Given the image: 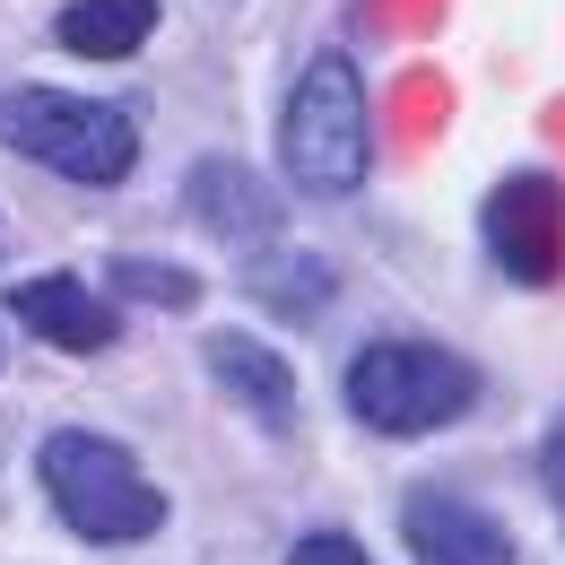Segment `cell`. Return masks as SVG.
Listing matches in <instances>:
<instances>
[{"mask_svg":"<svg viewBox=\"0 0 565 565\" xmlns=\"http://www.w3.org/2000/svg\"><path fill=\"white\" fill-rule=\"evenodd\" d=\"M0 140L71 183H122L140 166V131L114 114V105H87V96H53V87H18L0 96Z\"/></svg>","mask_w":565,"mask_h":565,"instance_id":"3957f363","label":"cell"},{"mask_svg":"<svg viewBox=\"0 0 565 565\" xmlns=\"http://www.w3.org/2000/svg\"><path fill=\"white\" fill-rule=\"evenodd\" d=\"M488 253L522 287H548L565 270V192L548 174H513L488 192Z\"/></svg>","mask_w":565,"mask_h":565,"instance_id":"5b68a950","label":"cell"},{"mask_svg":"<svg viewBox=\"0 0 565 565\" xmlns=\"http://www.w3.org/2000/svg\"><path fill=\"white\" fill-rule=\"evenodd\" d=\"M401 531H409V557L418 565H522L495 513H479L470 495H444V488L409 495L401 504Z\"/></svg>","mask_w":565,"mask_h":565,"instance_id":"8992f818","label":"cell"},{"mask_svg":"<svg viewBox=\"0 0 565 565\" xmlns=\"http://www.w3.org/2000/svg\"><path fill=\"white\" fill-rule=\"evenodd\" d=\"M183 201H192V217L210 226V235H279V201H270V183L253 174V166H235V157H210L192 183H183Z\"/></svg>","mask_w":565,"mask_h":565,"instance_id":"ba28073f","label":"cell"},{"mask_svg":"<svg viewBox=\"0 0 565 565\" xmlns=\"http://www.w3.org/2000/svg\"><path fill=\"white\" fill-rule=\"evenodd\" d=\"M287 565H365V548H356L349 531H313V540H296Z\"/></svg>","mask_w":565,"mask_h":565,"instance_id":"4fadbf2b","label":"cell"},{"mask_svg":"<svg viewBox=\"0 0 565 565\" xmlns=\"http://www.w3.org/2000/svg\"><path fill=\"white\" fill-rule=\"evenodd\" d=\"M540 479H548V495L565 504V418L548 426V444H540Z\"/></svg>","mask_w":565,"mask_h":565,"instance_id":"5bb4252c","label":"cell"},{"mask_svg":"<svg viewBox=\"0 0 565 565\" xmlns=\"http://www.w3.org/2000/svg\"><path fill=\"white\" fill-rule=\"evenodd\" d=\"M9 305H18V322H26V331H44L53 349H78V356L114 349V331H122V322H114V305H105L96 287H78V279H26Z\"/></svg>","mask_w":565,"mask_h":565,"instance_id":"52a82bcc","label":"cell"},{"mask_svg":"<svg viewBox=\"0 0 565 565\" xmlns=\"http://www.w3.org/2000/svg\"><path fill=\"white\" fill-rule=\"evenodd\" d=\"M279 157L305 192H356L365 183V87L340 53H322L313 71L296 78L287 96V122H279Z\"/></svg>","mask_w":565,"mask_h":565,"instance_id":"277c9868","label":"cell"},{"mask_svg":"<svg viewBox=\"0 0 565 565\" xmlns=\"http://www.w3.org/2000/svg\"><path fill=\"white\" fill-rule=\"evenodd\" d=\"M114 287H131L140 305H192L201 287L183 279V270H166V262H114Z\"/></svg>","mask_w":565,"mask_h":565,"instance_id":"7c38bea8","label":"cell"},{"mask_svg":"<svg viewBox=\"0 0 565 565\" xmlns=\"http://www.w3.org/2000/svg\"><path fill=\"white\" fill-rule=\"evenodd\" d=\"M35 479H44V495L62 504V522H71V531H87V540H148V531L166 522V495L140 479V461H131L122 444L87 435V426L44 435Z\"/></svg>","mask_w":565,"mask_h":565,"instance_id":"6da1fadb","label":"cell"},{"mask_svg":"<svg viewBox=\"0 0 565 565\" xmlns=\"http://www.w3.org/2000/svg\"><path fill=\"white\" fill-rule=\"evenodd\" d=\"M470 401H479L470 356L435 349V340H374L349 365V409L374 435H435V426L461 418Z\"/></svg>","mask_w":565,"mask_h":565,"instance_id":"7a4b0ae2","label":"cell"},{"mask_svg":"<svg viewBox=\"0 0 565 565\" xmlns=\"http://www.w3.org/2000/svg\"><path fill=\"white\" fill-rule=\"evenodd\" d=\"M210 374H217V383H226V392H235V401H244L262 426H287V418H296V383H287V365L262 349V340L217 331V340H210Z\"/></svg>","mask_w":565,"mask_h":565,"instance_id":"9c48e42d","label":"cell"},{"mask_svg":"<svg viewBox=\"0 0 565 565\" xmlns=\"http://www.w3.org/2000/svg\"><path fill=\"white\" fill-rule=\"evenodd\" d=\"M148 26H157V0H71L53 35L78 62H122L131 44H148Z\"/></svg>","mask_w":565,"mask_h":565,"instance_id":"30bf717a","label":"cell"},{"mask_svg":"<svg viewBox=\"0 0 565 565\" xmlns=\"http://www.w3.org/2000/svg\"><path fill=\"white\" fill-rule=\"evenodd\" d=\"M253 296L262 305H279V313H296V322H313L322 305H331V270L322 262H305V253H279V262H253Z\"/></svg>","mask_w":565,"mask_h":565,"instance_id":"8fae6325","label":"cell"}]
</instances>
